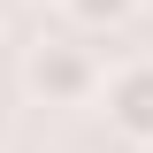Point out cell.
I'll list each match as a JSON object with an SVG mask.
<instances>
[{"mask_svg": "<svg viewBox=\"0 0 153 153\" xmlns=\"http://www.w3.org/2000/svg\"><path fill=\"white\" fill-rule=\"evenodd\" d=\"M23 92L46 100V107H76V100H92V92H100L92 46H76V38H38L31 54H23Z\"/></svg>", "mask_w": 153, "mask_h": 153, "instance_id": "cell-1", "label": "cell"}, {"mask_svg": "<svg viewBox=\"0 0 153 153\" xmlns=\"http://www.w3.org/2000/svg\"><path fill=\"white\" fill-rule=\"evenodd\" d=\"M0 138H8V107H0Z\"/></svg>", "mask_w": 153, "mask_h": 153, "instance_id": "cell-4", "label": "cell"}, {"mask_svg": "<svg viewBox=\"0 0 153 153\" xmlns=\"http://www.w3.org/2000/svg\"><path fill=\"white\" fill-rule=\"evenodd\" d=\"M61 8H69V23H76V31H123L146 0H61Z\"/></svg>", "mask_w": 153, "mask_h": 153, "instance_id": "cell-3", "label": "cell"}, {"mask_svg": "<svg viewBox=\"0 0 153 153\" xmlns=\"http://www.w3.org/2000/svg\"><path fill=\"white\" fill-rule=\"evenodd\" d=\"M107 130L130 146H153V61H130L107 76Z\"/></svg>", "mask_w": 153, "mask_h": 153, "instance_id": "cell-2", "label": "cell"}]
</instances>
